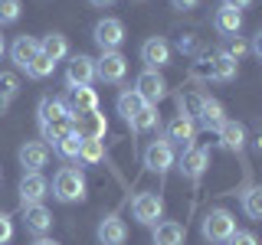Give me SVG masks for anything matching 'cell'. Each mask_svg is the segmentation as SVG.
I'll return each mask as SVG.
<instances>
[{"mask_svg": "<svg viewBox=\"0 0 262 245\" xmlns=\"http://www.w3.org/2000/svg\"><path fill=\"white\" fill-rule=\"evenodd\" d=\"M23 212H27V229L30 232H36V235H46L49 229H53V212H49L43 203H36V206H23Z\"/></svg>", "mask_w": 262, "mask_h": 245, "instance_id": "obj_20", "label": "cell"}, {"mask_svg": "<svg viewBox=\"0 0 262 245\" xmlns=\"http://www.w3.org/2000/svg\"><path fill=\"white\" fill-rule=\"evenodd\" d=\"M102 157H105L102 141H82V147H79V160L85 163V167H95Z\"/></svg>", "mask_w": 262, "mask_h": 245, "instance_id": "obj_31", "label": "cell"}, {"mask_svg": "<svg viewBox=\"0 0 262 245\" xmlns=\"http://www.w3.org/2000/svg\"><path fill=\"white\" fill-rule=\"evenodd\" d=\"M223 4H229V7H233V10H246V7H249L252 0H223Z\"/></svg>", "mask_w": 262, "mask_h": 245, "instance_id": "obj_42", "label": "cell"}, {"mask_svg": "<svg viewBox=\"0 0 262 245\" xmlns=\"http://www.w3.org/2000/svg\"><path fill=\"white\" fill-rule=\"evenodd\" d=\"M226 245H259V239L252 232H239V229H236V232L226 239Z\"/></svg>", "mask_w": 262, "mask_h": 245, "instance_id": "obj_38", "label": "cell"}, {"mask_svg": "<svg viewBox=\"0 0 262 245\" xmlns=\"http://www.w3.org/2000/svg\"><path fill=\"white\" fill-rule=\"evenodd\" d=\"M36 114H39V125H49V121H56V118H66V105H62V98H53V95H46V98H39V105H36Z\"/></svg>", "mask_w": 262, "mask_h": 245, "instance_id": "obj_26", "label": "cell"}, {"mask_svg": "<svg viewBox=\"0 0 262 245\" xmlns=\"http://www.w3.org/2000/svg\"><path fill=\"white\" fill-rule=\"evenodd\" d=\"M72 128H76V134L82 141H102V137L108 134V118L95 108V111L76 114V118H72Z\"/></svg>", "mask_w": 262, "mask_h": 245, "instance_id": "obj_6", "label": "cell"}, {"mask_svg": "<svg viewBox=\"0 0 262 245\" xmlns=\"http://www.w3.org/2000/svg\"><path fill=\"white\" fill-rule=\"evenodd\" d=\"M196 121H203L207 128H220L226 121V111H223V105L216 102V98H207L203 95V102H200V114H196Z\"/></svg>", "mask_w": 262, "mask_h": 245, "instance_id": "obj_23", "label": "cell"}, {"mask_svg": "<svg viewBox=\"0 0 262 245\" xmlns=\"http://www.w3.org/2000/svg\"><path fill=\"white\" fill-rule=\"evenodd\" d=\"M141 62L147 65V69H164V65H170V46H167V39H161V36H151V39H144V46H141Z\"/></svg>", "mask_w": 262, "mask_h": 245, "instance_id": "obj_11", "label": "cell"}, {"mask_svg": "<svg viewBox=\"0 0 262 245\" xmlns=\"http://www.w3.org/2000/svg\"><path fill=\"white\" fill-rule=\"evenodd\" d=\"M46 163H49V147L43 141H27L20 147V167L27 174H39Z\"/></svg>", "mask_w": 262, "mask_h": 245, "instance_id": "obj_13", "label": "cell"}, {"mask_svg": "<svg viewBox=\"0 0 262 245\" xmlns=\"http://www.w3.org/2000/svg\"><path fill=\"white\" fill-rule=\"evenodd\" d=\"M170 4H174V10H196V7H200V0H170Z\"/></svg>", "mask_w": 262, "mask_h": 245, "instance_id": "obj_41", "label": "cell"}, {"mask_svg": "<svg viewBox=\"0 0 262 245\" xmlns=\"http://www.w3.org/2000/svg\"><path fill=\"white\" fill-rule=\"evenodd\" d=\"M4 49H7V46H4V36H0V56H4Z\"/></svg>", "mask_w": 262, "mask_h": 245, "instance_id": "obj_46", "label": "cell"}, {"mask_svg": "<svg viewBox=\"0 0 262 245\" xmlns=\"http://www.w3.org/2000/svg\"><path fill=\"white\" fill-rule=\"evenodd\" d=\"M144 105H147V102H144V98L135 92V88H125V92L118 95V114H121V118L128 121V125H131V118H135V114L141 111Z\"/></svg>", "mask_w": 262, "mask_h": 245, "instance_id": "obj_27", "label": "cell"}, {"mask_svg": "<svg viewBox=\"0 0 262 245\" xmlns=\"http://www.w3.org/2000/svg\"><path fill=\"white\" fill-rule=\"evenodd\" d=\"M200 102H203V95H196V92L180 95V114L190 118V121H196V114H200Z\"/></svg>", "mask_w": 262, "mask_h": 245, "instance_id": "obj_33", "label": "cell"}, {"mask_svg": "<svg viewBox=\"0 0 262 245\" xmlns=\"http://www.w3.org/2000/svg\"><path fill=\"white\" fill-rule=\"evenodd\" d=\"M131 216H135L141 226H154V223L164 216V196L154 193V190L138 193L135 203H131Z\"/></svg>", "mask_w": 262, "mask_h": 245, "instance_id": "obj_4", "label": "cell"}, {"mask_svg": "<svg viewBox=\"0 0 262 245\" xmlns=\"http://www.w3.org/2000/svg\"><path fill=\"white\" fill-rule=\"evenodd\" d=\"M154 125H158V105H144V108L131 118V128L141 131V134H144V131H151Z\"/></svg>", "mask_w": 262, "mask_h": 245, "instance_id": "obj_29", "label": "cell"}, {"mask_svg": "<svg viewBox=\"0 0 262 245\" xmlns=\"http://www.w3.org/2000/svg\"><path fill=\"white\" fill-rule=\"evenodd\" d=\"M20 95V79L13 76V72H0V98H16Z\"/></svg>", "mask_w": 262, "mask_h": 245, "instance_id": "obj_35", "label": "cell"}, {"mask_svg": "<svg viewBox=\"0 0 262 245\" xmlns=\"http://www.w3.org/2000/svg\"><path fill=\"white\" fill-rule=\"evenodd\" d=\"M43 128V144L49 147V144H59L66 134H69V131H76L72 128V114H66V118H56V121H49V125H39Z\"/></svg>", "mask_w": 262, "mask_h": 245, "instance_id": "obj_24", "label": "cell"}, {"mask_svg": "<svg viewBox=\"0 0 262 245\" xmlns=\"http://www.w3.org/2000/svg\"><path fill=\"white\" fill-rule=\"evenodd\" d=\"M33 245H56V242H53V239H36Z\"/></svg>", "mask_w": 262, "mask_h": 245, "instance_id": "obj_44", "label": "cell"}, {"mask_svg": "<svg viewBox=\"0 0 262 245\" xmlns=\"http://www.w3.org/2000/svg\"><path fill=\"white\" fill-rule=\"evenodd\" d=\"M7 105H10V102H7V98H0V114H7Z\"/></svg>", "mask_w": 262, "mask_h": 245, "instance_id": "obj_45", "label": "cell"}, {"mask_svg": "<svg viewBox=\"0 0 262 245\" xmlns=\"http://www.w3.org/2000/svg\"><path fill=\"white\" fill-rule=\"evenodd\" d=\"M20 20V0H0V27H10Z\"/></svg>", "mask_w": 262, "mask_h": 245, "instance_id": "obj_36", "label": "cell"}, {"mask_svg": "<svg viewBox=\"0 0 262 245\" xmlns=\"http://www.w3.org/2000/svg\"><path fill=\"white\" fill-rule=\"evenodd\" d=\"M141 4H144V0H141Z\"/></svg>", "mask_w": 262, "mask_h": 245, "instance_id": "obj_47", "label": "cell"}, {"mask_svg": "<svg viewBox=\"0 0 262 245\" xmlns=\"http://www.w3.org/2000/svg\"><path fill=\"white\" fill-rule=\"evenodd\" d=\"M200 232H203V239L213 242V245H220V242H226L229 235L236 232V219H233V212L229 209H210L207 216H203V223H200Z\"/></svg>", "mask_w": 262, "mask_h": 245, "instance_id": "obj_2", "label": "cell"}, {"mask_svg": "<svg viewBox=\"0 0 262 245\" xmlns=\"http://www.w3.org/2000/svg\"><path fill=\"white\" fill-rule=\"evenodd\" d=\"M207 167H210V157H207V151H200V147H187L184 157H180V174L190 180V183H196V180L207 174Z\"/></svg>", "mask_w": 262, "mask_h": 245, "instance_id": "obj_14", "label": "cell"}, {"mask_svg": "<svg viewBox=\"0 0 262 245\" xmlns=\"http://www.w3.org/2000/svg\"><path fill=\"white\" fill-rule=\"evenodd\" d=\"M243 209L249 219H262V190L259 186H249V190L243 193Z\"/></svg>", "mask_w": 262, "mask_h": 245, "instance_id": "obj_28", "label": "cell"}, {"mask_svg": "<svg viewBox=\"0 0 262 245\" xmlns=\"http://www.w3.org/2000/svg\"><path fill=\"white\" fill-rule=\"evenodd\" d=\"M53 196L59 203H82L85 200V177L76 167H62L53 177Z\"/></svg>", "mask_w": 262, "mask_h": 245, "instance_id": "obj_1", "label": "cell"}, {"mask_svg": "<svg viewBox=\"0 0 262 245\" xmlns=\"http://www.w3.org/2000/svg\"><path fill=\"white\" fill-rule=\"evenodd\" d=\"M184 239L187 232L180 223H154V235H151L154 245H184Z\"/></svg>", "mask_w": 262, "mask_h": 245, "instance_id": "obj_21", "label": "cell"}, {"mask_svg": "<svg viewBox=\"0 0 262 245\" xmlns=\"http://www.w3.org/2000/svg\"><path fill=\"white\" fill-rule=\"evenodd\" d=\"M62 105H66V111L76 118V114H85V111L98 108V95H95V88H89V85H69Z\"/></svg>", "mask_w": 262, "mask_h": 245, "instance_id": "obj_9", "label": "cell"}, {"mask_svg": "<svg viewBox=\"0 0 262 245\" xmlns=\"http://www.w3.org/2000/svg\"><path fill=\"white\" fill-rule=\"evenodd\" d=\"M223 53H226V56H233V59L239 62V56H246V53H249V43H246V39H239V36H236L233 43H229V46L223 49Z\"/></svg>", "mask_w": 262, "mask_h": 245, "instance_id": "obj_37", "label": "cell"}, {"mask_svg": "<svg viewBox=\"0 0 262 245\" xmlns=\"http://www.w3.org/2000/svg\"><path fill=\"white\" fill-rule=\"evenodd\" d=\"M239 72V62L226 53H213V82H233Z\"/></svg>", "mask_w": 262, "mask_h": 245, "instance_id": "obj_25", "label": "cell"}, {"mask_svg": "<svg viewBox=\"0 0 262 245\" xmlns=\"http://www.w3.org/2000/svg\"><path fill=\"white\" fill-rule=\"evenodd\" d=\"M53 69H56V62H49L46 56L39 53V56H36V59H33V62H30L23 72H27L30 79H49V76H53Z\"/></svg>", "mask_w": 262, "mask_h": 245, "instance_id": "obj_32", "label": "cell"}, {"mask_svg": "<svg viewBox=\"0 0 262 245\" xmlns=\"http://www.w3.org/2000/svg\"><path fill=\"white\" fill-rule=\"evenodd\" d=\"M95 82V59L85 53H76L66 65V85H92Z\"/></svg>", "mask_w": 262, "mask_h": 245, "instance_id": "obj_10", "label": "cell"}, {"mask_svg": "<svg viewBox=\"0 0 262 245\" xmlns=\"http://www.w3.org/2000/svg\"><path fill=\"white\" fill-rule=\"evenodd\" d=\"M213 27H216V33H223V36H236L243 30V13L233 10L229 4H220L216 16H213Z\"/></svg>", "mask_w": 262, "mask_h": 245, "instance_id": "obj_16", "label": "cell"}, {"mask_svg": "<svg viewBox=\"0 0 262 245\" xmlns=\"http://www.w3.org/2000/svg\"><path fill=\"white\" fill-rule=\"evenodd\" d=\"M177 49H180V53H193V49H196V36H193V33H180V36H177Z\"/></svg>", "mask_w": 262, "mask_h": 245, "instance_id": "obj_40", "label": "cell"}, {"mask_svg": "<svg viewBox=\"0 0 262 245\" xmlns=\"http://www.w3.org/2000/svg\"><path fill=\"white\" fill-rule=\"evenodd\" d=\"M92 39L98 43V49H102V53H118V46L125 43V23L115 20V16H105V20L95 23Z\"/></svg>", "mask_w": 262, "mask_h": 245, "instance_id": "obj_3", "label": "cell"}, {"mask_svg": "<svg viewBox=\"0 0 262 245\" xmlns=\"http://www.w3.org/2000/svg\"><path fill=\"white\" fill-rule=\"evenodd\" d=\"M125 76H128V59L121 53H102V59H95V79L118 85Z\"/></svg>", "mask_w": 262, "mask_h": 245, "instance_id": "obj_7", "label": "cell"}, {"mask_svg": "<svg viewBox=\"0 0 262 245\" xmlns=\"http://www.w3.org/2000/svg\"><path fill=\"white\" fill-rule=\"evenodd\" d=\"M79 147H82V137L76 134V131H69V134L62 137L59 144H56V154L66 160H79Z\"/></svg>", "mask_w": 262, "mask_h": 245, "instance_id": "obj_30", "label": "cell"}, {"mask_svg": "<svg viewBox=\"0 0 262 245\" xmlns=\"http://www.w3.org/2000/svg\"><path fill=\"white\" fill-rule=\"evenodd\" d=\"M49 193V183L43 174H23L20 180V203L23 206H36V203H43Z\"/></svg>", "mask_w": 262, "mask_h": 245, "instance_id": "obj_12", "label": "cell"}, {"mask_svg": "<svg viewBox=\"0 0 262 245\" xmlns=\"http://www.w3.org/2000/svg\"><path fill=\"white\" fill-rule=\"evenodd\" d=\"M92 7H108V4H115V0H89Z\"/></svg>", "mask_w": 262, "mask_h": 245, "instance_id": "obj_43", "label": "cell"}, {"mask_svg": "<svg viewBox=\"0 0 262 245\" xmlns=\"http://www.w3.org/2000/svg\"><path fill=\"white\" fill-rule=\"evenodd\" d=\"M39 53H43L49 62H59V59L69 56V43H66L62 33H49V36L39 39Z\"/></svg>", "mask_w": 262, "mask_h": 245, "instance_id": "obj_22", "label": "cell"}, {"mask_svg": "<svg viewBox=\"0 0 262 245\" xmlns=\"http://www.w3.org/2000/svg\"><path fill=\"white\" fill-rule=\"evenodd\" d=\"M144 167L151 170V174L164 177L170 167H174V144H170L167 137L151 141V144H147V151H144Z\"/></svg>", "mask_w": 262, "mask_h": 245, "instance_id": "obj_5", "label": "cell"}, {"mask_svg": "<svg viewBox=\"0 0 262 245\" xmlns=\"http://www.w3.org/2000/svg\"><path fill=\"white\" fill-rule=\"evenodd\" d=\"M216 137H220V144H223L226 151H233V154H239L246 147V128L239 121H223V125L216 128Z\"/></svg>", "mask_w": 262, "mask_h": 245, "instance_id": "obj_18", "label": "cell"}, {"mask_svg": "<svg viewBox=\"0 0 262 245\" xmlns=\"http://www.w3.org/2000/svg\"><path fill=\"white\" fill-rule=\"evenodd\" d=\"M10 239H13V223H10V216L0 212V245H7Z\"/></svg>", "mask_w": 262, "mask_h": 245, "instance_id": "obj_39", "label": "cell"}, {"mask_svg": "<svg viewBox=\"0 0 262 245\" xmlns=\"http://www.w3.org/2000/svg\"><path fill=\"white\" fill-rule=\"evenodd\" d=\"M135 92L144 98L147 105H158L164 95H167V82H164L161 72H154V69H144L141 76L135 79Z\"/></svg>", "mask_w": 262, "mask_h": 245, "instance_id": "obj_8", "label": "cell"}, {"mask_svg": "<svg viewBox=\"0 0 262 245\" xmlns=\"http://www.w3.org/2000/svg\"><path fill=\"white\" fill-rule=\"evenodd\" d=\"M39 56V39L33 36H16V43L10 46V59L20 65V69H27V65Z\"/></svg>", "mask_w": 262, "mask_h": 245, "instance_id": "obj_19", "label": "cell"}, {"mask_svg": "<svg viewBox=\"0 0 262 245\" xmlns=\"http://www.w3.org/2000/svg\"><path fill=\"white\" fill-rule=\"evenodd\" d=\"M95 235H98L102 245H125L128 242V226H125V219H118V216H105L102 223H98Z\"/></svg>", "mask_w": 262, "mask_h": 245, "instance_id": "obj_15", "label": "cell"}, {"mask_svg": "<svg viewBox=\"0 0 262 245\" xmlns=\"http://www.w3.org/2000/svg\"><path fill=\"white\" fill-rule=\"evenodd\" d=\"M193 137H196V121L184 118V114H177V118L167 125V141H170V144L193 147Z\"/></svg>", "mask_w": 262, "mask_h": 245, "instance_id": "obj_17", "label": "cell"}, {"mask_svg": "<svg viewBox=\"0 0 262 245\" xmlns=\"http://www.w3.org/2000/svg\"><path fill=\"white\" fill-rule=\"evenodd\" d=\"M190 72H193V79H203V82L213 79V53H207V49H203V53L196 56V62H193Z\"/></svg>", "mask_w": 262, "mask_h": 245, "instance_id": "obj_34", "label": "cell"}]
</instances>
